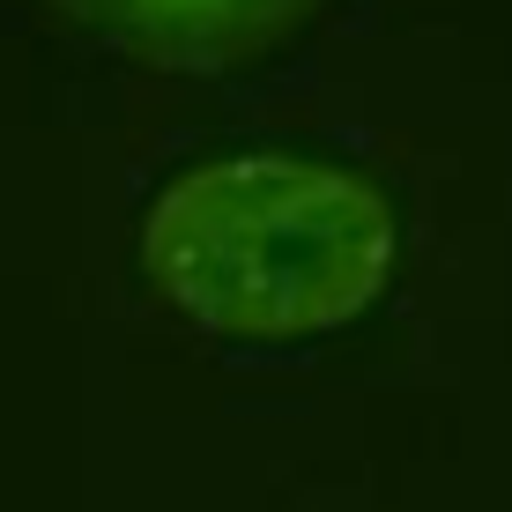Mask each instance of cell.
Listing matches in <instances>:
<instances>
[{"label":"cell","mask_w":512,"mask_h":512,"mask_svg":"<svg viewBox=\"0 0 512 512\" xmlns=\"http://www.w3.org/2000/svg\"><path fill=\"white\" fill-rule=\"evenodd\" d=\"M401 223L349 164L238 149L186 164L141 216V282L208 342H312L386 297Z\"/></svg>","instance_id":"6da1fadb"},{"label":"cell","mask_w":512,"mask_h":512,"mask_svg":"<svg viewBox=\"0 0 512 512\" xmlns=\"http://www.w3.org/2000/svg\"><path fill=\"white\" fill-rule=\"evenodd\" d=\"M82 30L127 45L149 67L179 75H231L290 45L327 0H52Z\"/></svg>","instance_id":"7a4b0ae2"}]
</instances>
